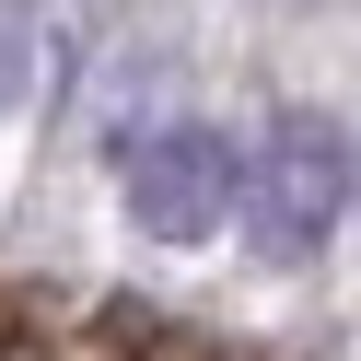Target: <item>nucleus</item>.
<instances>
[{
  "label": "nucleus",
  "instance_id": "4",
  "mask_svg": "<svg viewBox=\"0 0 361 361\" xmlns=\"http://www.w3.org/2000/svg\"><path fill=\"white\" fill-rule=\"evenodd\" d=\"M152 361H210V350H198V338H164V350H152Z\"/></svg>",
  "mask_w": 361,
  "mask_h": 361
},
{
  "label": "nucleus",
  "instance_id": "3",
  "mask_svg": "<svg viewBox=\"0 0 361 361\" xmlns=\"http://www.w3.org/2000/svg\"><path fill=\"white\" fill-rule=\"evenodd\" d=\"M24 82H35V12H24V0H0V105L24 94Z\"/></svg>",
  "mask_w": 361,
  "mask_h": 361
},
{
  "label": "nucleus",
  "instance_id": "1",
  "mask_svg": "<svg viewBox=\"0 0 361 361\" xmlns=\"http://www.w3.org/2000/svg\"><path fill=\"white\" fill-rule=\"evenodd\" d=\"M350 140H338L326 117H280L257 152V175H245V233H257V257L303 268L314 245L338 233V210H350Z\"/></svg>",
  "mask_w": 361,
  "mask_h": 361
},
{
  "label": "nucleus",
  "instance_id": "2",
  "mask_svg": "<svg viewBox=\"0 0 361 361\" xmlns=\"http://www.w3.org/2000/svg\"><path fill=\"white\" fill-rule=\"evenodd\" d=\"M245 198V152L221 140V128H152L140 152H128V221L164 245H198L221 233Z\"/></svg>",
  "mask_w": 361,
  "mask_h": 361
}]
</instances>
